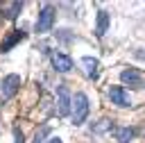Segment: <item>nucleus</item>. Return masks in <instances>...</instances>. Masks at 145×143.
Instances as JSON below:
<instances>
[{
    "mask_svg": "<svg viewBox=\"0 0 145 143\" xmlns=\"http://www.w3.org/2000/svg\"><path fill=\"white\" fill-rule=\"evenodd\" d=\"M109 30V11H100L97 14V25H95V34L102 39Z\"/></svg>",
    "mask_w": 145,
    "mask_h": 143,
    "instance_id": "11",
    "label": "nucleus"
},
{
    "mask_svg": "<svg viewBox=\"0 0 145 143\" xmlns=\"http://www.w3.org/2000/svg\"><path fill=\"white\" fill-rule=\"evenodd\" d=\"M109 98H111V102L118 104V107H129V104H131L129 93L125 91V86H111V89H109Z\"/></svg>",
    "mask_w": 145,
    "mask_h": 143,
    "instance_id": "6",
    "label": "nucleus"
},
{
    "mask_svg": "<svg viewBox=\"0 0 145 143\" xmlns=\"http://www.w3.org/2000/svg\"><path fill=\"white\" fill-rule=\"evenodd\" d=\"M120 79L129 89H145V73L140 68H125L120 73Z\"/></svg>",
    "mask_w": 145,
    "mask_h": 143,
    "instance_id": "3",
    "label": "nucleus"
},
{
    "mask_svg": "<svg viewBox=\"0 0 145 143\" xmlns=\"http://www.w3.org/2000/svg\"><path fill=\"white\" fill-rule=\"evenodd\" d=\"M23 39H25V32H23V30H14V32L7 34V39H5L2 45H0V50H2V52H9V50H11L16 43H20Z\"/></svg>",
    "mask_w": 145,
    "mask_h": 143,
    "instance_id": "8",
    "label": "nucleus"
},
{
    "mask_svg": "<svg viewBox=\"0 0 145 143\" xmlns=\"http://www.w3.org/2000/svg\"><path fill=\"white\" fill-rule=\"evenodd\" d=\"M113 134H116V141L118 143H129L136 136V129L134 127H113Z\"/></svg>",
    "mask_w": 145,
    "mask_h": 143,
    "instance_id": "10",
    "label": "nucleus"
},
{
    "mask_svg": "<svg viewBox=\"0 0 145 143\" xmlns=\"http://www.w3.org/2000/svg\"><path fill=\"white\" fill-rule=\"evenodd\" d=\"M18 89H20V77H18V75H7V77L2 79L0 98H2V100H9V98H14V95L18 93Z\"/></svg>",
    "mask_w": 145,
    "mask_h": 143,
    "instance_id": "5",
    "label": "nucleus"
},
{
    "mask_svg": "<svg viewBox=\"0 0 145 143\" xmlns=\"http://www.w3.org/2000/svg\"><path fill=\"white\" fill-rule=\"evenodd\" d=\"M54 18H57L54 7H52V5H43V9L39 11V18H36V32H39V34L50 32L52 25H54Z\"/></svg>",
    "mask_w": 145,
    "mask_h": 143,
    "instance_id": "2",
    "label": "nucleus"
},
{
    "mask_svg": "<svg viewBox=\"0 0 145 143\" xmlns=\"http://www.w3.org/2000/svg\"><path fill=\"white\" fill-rule=\"evenodd\" d=\"M52 66L59 70V73H68L72 68V59L63 52H52Z\"/></svg>",
    "mask_w": 145,
    "mask_h": 143,
    "instance_id": "7",
    "label": "nucleus"
},
{
    "mask_svg": "<svg viewBox=\"0 0 145 143\" xmlns=\"http://www.w3.org/2000/svg\"><path fill=\"white\" fill-rule=\"evenodd\" d=\"M91 129H93L95 134H104V132H111V129H113V125H111V120H109V118H102V120H97Z\"/></svg>",
    "mask_w": 145,
    "mask_h": 143,
    "instance_id": "13",
    "label": "nucleus"
},
{
    "mask_svg": "<svg viewBox=\"0 0 145 143\" xmlns=\"http://www.w3.org/2000/svg\"><path fill=\"white\" fill-rule=\"evenodd\" d=\"M82 66H84V70L91 79H95L100 75V61L95 57H82Z\"/></svg>",
    "mask_w": 145,
    "mask_h": 143,
    "instance_id": "9",
    "label": "nucleus"
},
{
    "mask_svg": "<svg viewBox=\"0 0 145 143\" xmlns=\"http://www.w3.org/2000/svg\"><path fill=\"white\" fill-rule=\"evenodd\" d=\"M48 143H63V141H61V138H59V136H52V138H50V141H48Z\"/></svg>",
    "mask_w": 145,
    "mask_h": 143,
    "instance_id": "16",
    "label": "nucleus"
},
{
    "mask_svg": "<svg viewBox=\"0 0 145 143\" xmlns=\"http://www.w3.org/2000/svg\"><path fill=\"white\" fill-rule=\"evenodd\" d=\"M50 134V127H41V132H36V136H34V143H43V138Z\"/></svg>",
    "mask_w": 145,
    "mask_h": 143,
    "instance_id": "14",
    "label": "nucleus"
},
{
    "mask_svg": "<svg viewBox=\"0 0 145 143\" xmlns=\"http://www.w3.org/2000/svg\"><path fill=\"white\" fill-rule=\"evenodd\" d=\"M72 109V100H70V91L68 86H57V113L59 116H68Z\"/></svg>",
    "mask_w": 145,
    "mask_h": 143,
    "instance_id": "4",
    "label": "nucleus"
},
{
    "mask_svg": "<svg viewBox=\"0 0 145 143\" xmlns=\"http://www.w3.org/2000/svg\"><path fill=\"white\" fill-rule=\"evenodd\" d=\"M20 9H23V2H9L5 9H2V14H5V18H9V20H14L18 14H20Z\"/></svg>",
    "mask_w": 145,
    "mask_h": 143,
    "instance_id": "12",
    "label": "nucleus"
},
{
    "mask_svg": "<svg viewBox=\"0 0 145 143\" xmlns=\"http://www.w3.org/2000/svg\"><path fill=\"white\" fill-rule=\"evenodd\" d=\"M14 134H16V141H14V143H23V132H18V129H16Z\"/></svg>",
    "mask_w": 145,
    "mask_h": 143,
    "instance_id": "15",
    "label": "nucleus"
},
{
    "mask_svg": "<svg viewBox=\"0 0 145 143\" xmlns=\"http://www.w3.org/2000/svg\"><path fill=\"white\" fill-rule=\"evenodd\" d=\"M86 116H88V98H86V93L79 91L72 98V123L75 125H82L86 120Z\"/></svg>",
    "mask_w": 145,
    "mask_h": 143,
    "instance_id": "1",
    "label": "nucleus"
}]
</instances>
